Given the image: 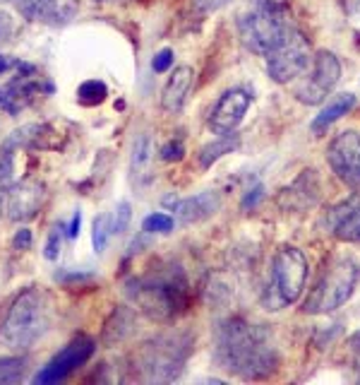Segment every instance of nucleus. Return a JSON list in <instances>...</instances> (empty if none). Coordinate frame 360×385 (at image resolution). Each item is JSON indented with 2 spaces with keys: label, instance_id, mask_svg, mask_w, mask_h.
Segmentation results:
<instances>
[{
  "label": "nucleus",
  "instance_id": "f257e3e1",
  "mask_svg": "<svg viewBox=\"0 0 360 385\" xmlns=\"http://www.w3.org/2000/svg\"><path fill=\"white\" fill-rule=\"evenodd\" d=\"M216 361L228 373L245 381L269 378L279 368V354L262 325L228 318L216 328Z\"/></svg>",
  "mask_w": 360,
  "mask_h": 385
},
{
  "label": "nucleus",
  "instance_id": "f03ea898",
  "mask_svg": "<svg viewBox=\"0 0 360 385\" xmlns=\"http://www.w3.org/2000/svg\"><path fill=\"white\" fill-rule=\"evenodd\" d=\"M130 296L144 316L168 323L188 306V279L180 268H163L130 282Z\"/></svg>",
  "mask_w": 360,
  "mask_h": 385
},
{
  "label": "nucleus",
  "instance_id": "7ed1b4c3",
  "mask_svg": "<svg viewBox=\"0 0 360 385\" xmlns=\"http://www.w3.org/2000/svg\"><path fill=\"white\" fill-rule=\"evenodd\" d=\"M51 316H48V301L41 291L24 289L10 301L0 318V344L10 351L31 349L46 335Z\"/></svg>",
  "mask_w": 360,
  "mask_h": 385
},
{
  "label": "nucleus",
  "instance_id": "20e7f679",
  "mask_svg": "<svg viewBox=\"0 0 360 385\" xmlns=\"http://www.w3.org/2000/svg\"><path fill=\"white\" fill-rule=\"evenodd\" d=\"M360 282V263L351 256L334 258L324 265L320 279L310 289L308 299L303 303L305 313H331L341 308L353 296Z\"/></svg>",
  "mask_w": 360,
  "mask_h": 385
},
{
  "label": "nucleus",
  "instance_id": "39448f33",
  "mask_svg": "<svg viewBox=\"0 0 360 385\" xmlns=\"http://www.w3.org/2000/svg\"><path fill=\"white\" fill-rule=\"evenodd\" d=\"M291 29L286 0H255L238 20L240 39L253 53H267L276 46L283 34Z\"/></svg>",
  "mask_w": 360,
  "mask_h": 385
},
{
  "label": "nucleus",
  "instance_id": "423d86ee",
  "mask_svg": "<svg viewBox=\"0 0 360 385\" xmlns=\"http://www.w3.org/2000/svg\"><path fill=\"white\" fill-rule=\"evenodd\" d=\"M308 279V258L296 246H281L271 258L269 284L264 291L267 311H281L300 299Z\"/></svg>",
  "mask_w": 360,
  "mask_h": 385
},
{
  "label": "nucleus",
  "instance_id": "0eeeda50",
  "mask_svg": "<svg viewBox=\"0 0 360 385\" xmlns=\"http://www.w3.org/2000/svg\"><path fill=\"white\" fill-rule=\"evenodd\" d=\"M193 349V340L188 335H159L142 344L140 349V371L149 383H168L183 371L188 354Z\"/></svg>",
  "mask_w": 360,
  "mask_h": 385
},
{
  "label": "nucleus",
  "instance_id": "6e6552de",
  "mask_svg": "<svg viewBox=\"0 0 360 385\" xmlns=\"http://www.w3.org/2000/svg\"><path fill=\"white\" fill-rule=\"evenodd\" d=\"M313 61V51H310V41L305 39L303 31L296 27L283 34V39L267 53V73L274 82L288 85L291 80L300 78L308 70Z\"/></svg>",
  "mask_w": 360,
  "mask_h": 385
},
{
  "label": "nucleus",
  "instance_id": "1a4fd4ad",
  "mask_svg": "<svg viewBox=\"0 0 360 385\" xmlns=\"http://www.w3.org/2000/svg\"><path fill=\"white\" fill-rule=\"evenodd\" d=\"M313 61V73L296 87V99L308 106L322 104L341 80V63L331 51H317Z\"/></svg>",
  "mask_w": 360,
  "mask_h": 385
},
{
  "label": "nucleus",
  "instance_id": "9d476101",
  "mask_svg": "<svg viewBox=\"0 0 360 385\" xmlns=\"http://www.w3.org/2000/svg\"><path fill=\"white\" fill-rule=\"evenodd\" d=\"M15 70H17V75H15L8 85L0 87V111L10 113V116L24 111V108L36 99V94H41V92H53V87L43 85L41 78L36 80L34 65L17 61Z\"/></svg>",
  "mask_w": 360,
  "mask_h": 385
},
{
  "label": "nucleus",
  "instance_id": "9b49d317",
  "mask_svg": "<svg viewBox=\"0 0 360 385\" xmlns=\"http://www.w3.org/2000/svg\"><path fill=\"white\" fill-rule=\"evenodd\" d=\"M327 161L339 181L360 191V135L356 130H343L331 140L327 147Z\"/></svg>",
  "mask_w": 360,
  "mask_h": 385
},
{
  "label": "nucleus",
  "instance_id": "f8f14e48",
  "mask_svg": "<svg viewBox=\"0 0 360 385\" xmlns=\"http://www.w3.org/2000/svg\"><path fill=\"white\" fill-rule=\"evenodd\" d=\"M94 354V340L89 337H77L73 340L68 347L58 351L46 366L41 368L34 376L36 385H51V383H60L70 376L73 371H77L82 364L89 361V356Z\"/></svg>",
  "mask_w": 360,
  "mask_h": 385
},
{
  "label": "nucleus",
  "instance_id": "ddd939ff",
  "mask_svg": "<svg viewBox=\"0 0 360 385\" xmlns=\"http://www.w3.org/2000/svg\"><path fill=\"white\" fill-rule=\"evenodd\" d=\"M250 104H253V96H250L245 89H240V87L228 89L226 94L216 101L214 111H211V116H209L211 133H216V135L233 133V130L240 126V121L245 118Z\"/></svg>",
  "mask_w": 360,
  "mask_h": 385
},
{
  "label": "nucleus",
  "instance_id": "4468645a",
  "mask_svg": "<svg viewBox=\"0 0 360 385\" xmlns=\"http://www.w3.org/2000/svg\"><path fill=\"white\" fill-rule=\"evenodd\" d=\"M17 10L29 22L63 27L77 15V0H17Z\"/></svg>",
  "mask_w": 360,
  "mask_h": 385
},
{
  "label": "nucleus",
  "instance_id": "2eb2a0df",
  "mask_svg": "<svg viewBox=\"0 0 360 385\" xmlns=\"http://www.w3.org/2000/svg\"><path fill=\"white\" fill-rule=\"evenodd\" d=\"M43 203V186L36 181H22L8 191V217L13 221H27L39 212Z\"/></svg>",
  "mask_w": 360,
  "mask_h": 385
},
{
  "label": "nucleus",
  "instance_id": "dca6fc26",
  "mask_svg": "<svg viewBox=\"0 0 360 385\" xmlns=\"http://www.w3.org/2000/svg\"><path fill=\"white\" fill-rule=\"evenodd\" d=\"M166 205H173V212L178 215V219L183 224H195V221H202L207 217L216 215L221 208V195L216 191H204V193H197L193 198H185V200H178V198H168Z\"/></svg>",
  "mask_w": 360,
  "mask_h": 385
},
{
  "label": "nucleus",
  "instance_id": "f3484780",
  "mask_svg": "<svg viewBox=\"0 0 360 385\" xmlns=\"http://www.w3.org/2000/svg\"><path fill=\"white\" fill-rule=\"evenodd\" d=\"M320 198V181L315 176V171H303L296 181L291 183L288 188L281 191L279 205L283 210H305V208H313Z\"/></svg>",
  "mask_w": 360,
  "mask_h": 385
},
{
  "label": "nucleus",
  "instance_id": "a211bd4d",
  "mask_svg": "<svg viewBox=\"0 0 360 385\" xmlns=\"http://www.w3.org/2000/svg\"><path fill=\"white\" fill-rule=\"evenodd\" d=\"M329 231L341 241L360 243V203L358 200H348V203L336 205L327 217Z\"/></svg>",
  "mask_w": 360,
  "mask_h": 385
},
{
  "label": "nucleus",
  "instance_id": "6ab92c4d",
  "mask_svg": "<svg viewBox=\"0 0 360 385\" xmlns=\"http://www.w3.org/2000/svg\"><path fill=\"white\" fill-rule=\"evenodd\" d=\"M193 82H195V73L190 65H180V68L173 70V75L168 78L166 87H163V94H161L163 111H168V113L183 111L190 89H193Z\"/></svg>",
  "mask_w": 360,
  "mask_h": 385
},
{
  "label": "nucleus",
  "instance_id": "aec40b11",
  "mask_svg": "<svg viewBox=\"0 0 360 385\" xmlns=\"http://www.w3.org/2000/svg\"><path fill=\"white\" fill-rule=\"evenodd\" d=\"M353 106H356V94H351V92H343V94L331 96V99L322 106V111L317 113V116L313 118V123H310L313 135H324L327 130L339 121V118H343L346 113H351Z\"/></svg>",
  "mask_w": 360,
  "mask_h": 385
},
{
  "label": "nucleus",
  "instance_id": "412c9836",
  "mask_svg": "<svg viewBox=\"0 0 360 385\" xmlns=\"http://www.w3.org/2000/svg\"><path fill=\"white\" fill-rule=\"evenodd\" d=\"M238 145H240L238 135H233V133L219 135V140H214V143L207 145V147L200 152V164L207 169V166H211L216 159H221L223 154H228V152L238 150Z\"/></svg>",
  "mask_w": 360,
  "mask_h": 385
},
{
  "label": "nucleus",
  "instance_id": "4be33fe9",
  "mask_svg": "<svg viewBox=\"0 0 360 385\" xmlns=\"http://www.w3.org/2000/svg\"><path fill=\"white\" fill-rule=\"evenodd\" d=\"M151 154H154V150H151V140L147 138V135H140L133 145V176L135 178L144 176V171L149 169Z\"/></svg>",
  "mask_w": 360,
  "mask_h": 385
},
{
  "label": "nucleus",
  "instance_id": "5701e85b",
  "mask_svg": "<svg viewBox=\"0 0 360 385\" xmlns=\"http://www.w3.org/2000/svg\"><path fill=\"white\" fill-rule=\"evenodd\" d=\"M106 96H108V89H106V85L99 82V80H87V82H82L77 89V99H80V104H84V106L101 104Z\"/></svg>",
  "mask_w": 360,
  "mask_h": 385
},
{
  "label": "nucleus",
  "instance_id": "b1692460",
  "mask_svg": "<svg viewBox=\"0 0 360 385\" xmlns=\"http://www.w3.org/2000/svg\"><path fill=\"white\" fill-rule=\"evenodd\" d=\"M24 376V359L22 356H5L0 359V385L20 383Z\"/></svg>",
  "mask_w": 360,
  "mask_h": 385
},
{
  "label": "nucleus",
  "instance_id": "393cba45",
  "mask_svg": "<svg viewBox=\"0 0 360 385\" xmlns=\"http://www.w3.org/2000/svg\"><path fill=\"white\" fill-rule=\"evenodd\" d=\"M173 224H176L173 217H168L163 212H154L142 221V231H147V234H168V231L173 229Z\"/></svg>",
  "mask_w": 360,
  "mask_h": 385
},
{
  "label": "nucleus",
  "instance_id": "a878e982",
  "mask_svg": "<svg viewBox=\"0 0 360 385\" xmlns=\"http://www.w3.org/2000/svg\"><path fill=\"white\" fill-rule=\"evenodd\" d=\"M108 236H111V217L108 215H101L94 219V234H91V241H94V251L96 253H103L108 243Z\"/></svg>",
  "mask_w": 360,
  "mask_h": 385
},
{
  "label": "nucleus",
  "instance_id": "bb28decb",
  "mask_svg": "<svg viewBox=\"0 0 360 385\" xmlns=\"http://www.w3.org/2000/svg\"><path fill=\"white\" fill-rule=\"evenodd\" d=\"M15 176V150L3 145L0 152V186H8Z\"/></svg>",
  "mask_w": 360,
  "mask_h": 385
},
{
  "label": "nucleus",
  "instance_id": "cd10ccee",
  "mask_svg": "<svg viewBox=\"0 0 360 385\" xmlns=\"http://www.w3.org/2000/svg\"><path fill=\"white\" fill-rule=\"evenodd\" d=\"M130 217H133L130 215V205L120 203L116 208V212H113V217H111V236H118V234H123V231L128 229Z\"/></svg>",
  "mask_w": 360,
  "mask_h": 385
},
{
  "label": "nucleus",
  "instance_id": "c85d7f7f",
  "mask_svg": "<svg viewBox=\"0 0 360 385\" xmlns=\"http://www.w3.org/2000/svg\"><path fill=\"white\" fill-rule=\"evenodd\" d=\"M173 58L176 56H173L171 48H161V51L154 56V61H151V70H154V73H168L173 65Z\"/></svg>",
  "mask_w": 360,
  "mask_h": 385
},
{
  "label": "nucleus",
  "instance_id": "c756f323",
  "mask_svg": "<svg viewBox=\"0 0 360 385\" xmlns=\"http://www.w3.org/2000/svg\"><path fill=\"white\" fill-rule=\"evenodd\" d=\"M60 243H63V229H53L51 234H48V241H46V251H43V256L48 260H56L58 253H60Z\"/></svg>",
  "mask_w": 360,
  "mask_h": 385
},
{
  "label": "nucleus",
  "instance_id": "7c9ffc66",
  "mask_svg": "<svg viewBox=\"0 0 360 385\" xmlns=\"http://www.w3.org/2000/svg\"><path fill=\"white\" fill-rule=\"evenodd\" d=\"M183 154H185V147H183L180 140H171V143H166L161 147V159L163 161H178V159H183Z\"/></svg>",
  "mask_w": 360,
  "mask_h": 385
},
{
  "label": "nucleus",
  "instance_id": "2f4dec72",
  "mask_svg": "<svg viewBox=\"0 0 360 385\" xmlns=\"http://www.w3.org/2000/svg\"><path fill=\"white\" fill-rule=\"evenodd\" d=\"M264 200V186L262 183H257V186L253 188V191H248L245 193V198H243V210H255L257 205Z\"/></svg>",
  "mask_w": 360,
  "mask_h": 385
},
{
  "label": "nucleus",
  "instance_id": "473e14b6",
  "mask_svg": "<svg viewBox=\"0 0 360 385\" xmlns=\"http://www.w3.org/2000/svg\"><path fill=\"white\" fill-rule=\"evenodd\" d=\"M193 3L200 13H216V10H221L223 5H228L231 0H193Z\"/></svg>",
  "mask_w": 360,
  "mask_h": 385
},
{
  "label": "nucleus",
  "instance_id": "72a5a7b5",
  "mask_svg": "<svg viewBox=\"0 0 360 385\" xmlns=\"http://www.w3.org/2000/svg\"><path fill=\"white\" fill-rule=\"evenodd\" d=\"M13 246L17 248V251H27V248L31 246V231L29 229H20L13 238Z\"/></svg>",
  "mask_w": 360,
  "mask_h": 385
},
{
  "label": "nucleus",
  "instance_id": "f704fd0d",
  "mask_svg": "<svg viewBox=\"0 0 360 385\" xmlns=\"http://www.w3.org/2000/svg\"><path fill=\"white\" fill-rule=\"evenodd\" d=\"M10 34H13V22H10L8 15H0V43L8 41Z\"/></svg>",
  "mask_w": 360,
  "mask_h": 385
},
{
  "label": "nucleus",
  "instance_id": "c9c22d12",
  "mask_svg": "<svg viewBox=\"0 0 360 385\" xmlns=\"http://www.w3.org/2000/svg\"><path fill=\"white\" fill-rule=\"evenodd\" d=\"M80 224H82V215L75 212L73 221H70V226H68V236H70V238H77V234H80Z\"/></svg>",
  "mask_w": 360,
  "mask_h": 385
},
{
  "label": "nucleus",
  "instance_id": "e433bc0d",
  "mask_svg": "<svg viewBox=\"0 0 360 385\" xmlns=\"http://www.w3.org/2000/svg\"><path fill=\"white\" fill-rule=\"evenodd\" d=\"M15 65H17V61H15V58L3 56V53H0V75H5L8 70H13Z\"/></svg>",
  "mask_w": 360,
  "mask_h": 385
},
{
  "label": "nucleus",
  "instance_id": "4c0bfd02",
  "mask_svg": "<svg viewBox=\"0 0 360 385\" xmlns=\"http://www.w3.org/2000/svg\"><path fill=\"white\" fill-rule=\"evenodd\" d=\"M343 3H346L348 15H353V17H360V0H343Z\"/></svg>",
  "mask_w": 360,
  "mask_h": 385
},
{
  "label": "nucleus",
  "instance_id": "58836bf2",
  "mask_svg": "<svg viewBox=\"0 0 360 385\" xmlns=\"http://www.w3.org/2000/svg\"><path fill=\"white\" fill-rule=\"evenodd\" d=\"M348 347H351L356 354H360V330H358V333H353L351 337H348Z\"/></svg>",
  "mask_w": 360,
  "mask_h": 385
},
{
  "label": "nucleus",
  "instance_id": "ea45409f",
  "mask_svg": "<svg viewBox=\"0 0 360 385\" xmlns=\"http://www.w3.org/2000/svg\"><path fill=\"white\" fill-rule=\"evenodd\" d=\"M96 3H130V0H96Z\"/></svg>",
  "mask_w": 360,
  "mask_h": 385
},
{
  "label": "nucleus",
  "instance_id": "a19ab883",
  "mask_svg": "<svg viewBox=\"0 0 360 385\" xmlns=\"http://www.w3.org/2000/svg\"><path fill=\"white\" fill-rule=\"evenodd\" d=\"M0 212H3V200H0Z\"/></svg>",
  "mask_w": 360,
  "mask_h": 385
},
{
  "label": "nucleus",
  "instance_id": "79ce46f5",
  "mask_svg": "<svg viewBox=\"0 0 360 385\" xmlns=\"http://www.w3.org/2000/svg\"><path fill=\"white\" fill-rule=\"evenodd\" d=\"M0 3H10V0H0Z\"/></svg>",
  "mask_w": 360,
  "mask_h": 385
}]
</instances>
